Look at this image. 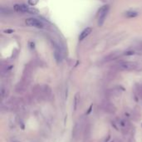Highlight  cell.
<instances>
[{
    "instance_id": "6da1fadb",
    "label": "cell",
    "mask_w": 142,
    "mask_h": 142,
    "mask_svg": "<svg viewBox=\"0 0 142 142\" xmlns=\"http://www.w3.org/2000/svg\"><path fill=\"white\" fill-rule=\"evenodd\" d=\"M140 67H141L139 63L135 61H121L117 65L118 69L123 71H134L139 70Z\"/></svg>"
},
{
    "instance_id": "7a4b0ae2",
    "label": "cell",
    "mask_w": 142,
    "mask_h": 142,
    "mask_svg": "<svg viewBox=\"0 0 142 142\" xmlns=\"http://www.w3.org/2000/svg\"><path fill=\"white\" fill-rule=\"evenodd\" d=\"M108 10H109V6L107 5L102 7V8L100 9L99 17H98V25H99V26H102L103 23H104L105 19H106V15H107V13H108Z\"/></svg>"
},
{
    "instance_id": "3957f363",
    "label": "cell",
    "mask_w": 142,
    "mask_h": 142,
    "mask_svg": "<svg viewBox=\"0 0 142 142\" xmlns=\"http://www.w3.org/2000/svg\"><path fill=\"white\" fill-rule=\"evenodd\" d=\"M25 23H26L27 26L29 27H37V28H43L44 27V25L41 21H39L37 18H27V19L25 21Z\"/></svg>"
},
{
    "instance_id": "277c9868",
    "label": "cell",
    "mask_w": 142,
    "mask_h": 142,
    "mask_svg": "<svg viewBox=\"0 0 142 142\" xmlns=\"http://www.w3.org/2000/svg\"><path fill=\"white\" fill-rule=\"evenodd\" d=\"M14 10L18 13H37V10L33 8H30L28 7L25 6V5H17L14 6Z\"/></svg>"
},
{
    "instance_id": "5b68a950",
    "label": "cell",
    "mask_w": 142,
    "mask_h": 142,
    "mask_svg": "<svg viewBox=\"0 0 142 142\" xmlns=\"http://www.w3.org/2000/svg\"><path fill=\"white\" fill-rule=\"evenodd\" d=\"M102 109L104 110V111H106V112H107V113H110V114L115 113L116 111V106L110 102H104L103 103Z\"/></svg>"
},
{
    "instance_id": "8992f818",
    "label": "cell",
    "mask_w": 142,
    "mask_h": 142,
    "mask_svg": "<svg viewBox=\"0 0 142 142\" xmlns=\"http://www.w3.org/2000/svg\"><path fill=\"white\" fill-rule=\"evenodd\" d=\"M81 128L82 127H81V122H77V123H76L75 126L73 127V130H72V137H73V138H77V137L79 136Z\"/></svg>"
},
{
    "instance_id": "52a82bcc",
    "label": "cell",
    "mask_w": 142,
    "mask_h": 142,
    "mask_svg": "<svg viewBox=\"0 0 142 142\" xmlns=\"http://www.w3.org/2000/svg\"><path fill=\"white\" fill-rule=\"evenodd\" d=\"M91 32H92V28H91V27H86V28L85 29L84 31H82V33L80 34V36H79V40H80V41L83 40L84 38H86V37L89 35V34L91 33Z\"/></svg>"
},
{
    "instance_id": "ba28073f",
    "label": "cell",
    "mask_w": 142,
    "mask_h": 142,
    "mask_svg": "<svg viewBox=\"0 0 142 142\" xmlns=\"http://www.w3.org/2000/svg\"><path fill=\"white\" fill-rule=\"evenodd\" d=\"M55 58L58 61H61V59H62V55H61V52L60 48L58 47V46H55V53H54Z\"/></svg>"
},
{
    "instance_id": "9c48e42d",
    "label": "cell",
    "mask_w": 142,
    "mask_h": 142,
    "mask_svg": "<svg viewBox=\"0 0 142 142\" xmlns=\"http://www.w3.org/2000/svg\"><path fill=\"white\" fill-rule=\"evenodd\" d=\"M25 88H26L25 84L20 83V84H18L17 86H16V91H17L18 93H22V92H24V91H25Z\"/></svg>"
},
{
    "instance_id": "30bf717a",
    "label": "cell",
    "mask_w": 142,
    "mask_h": 142,
    "mask_svg": "<svg viewBox=\"0 0 142 142\" xmlns=\"http://www.w3.org/2000/svg\"><path fill=\"white\" fill-rule=\"evenodd\" d=\"M79 102H80V95L79 93H77L74 97V111H77Z\"/></svg>"
},
{
    "instance_id": "8fae6325",
    "label": "cell",
    "mask_w": 142,
    "mask_h": 142,
    "mask_svg": "<svg viewBox=\"0 0 142 142\" xmlns=\"http://www.w3.org/2000/svg\"><path fill=\"white\" fill-rule=\"evenodd\" d=\"M138 15V13L135 12V11H128V12L125 13V16L127 18H135Z\"/></svg>"
},
{
    "instance_id": "7c38bea8",
    "label": "cell",
    "mask_w": 142,
    "mask_h": 142,
    "mask_svg": "<svg viewBox=\"0 0 142 142\" xmlns=\"http://www.w3.org/2000/svg\"><path fill=\"white\" fill-rule=\"evenodd\" d=\"M117 58H118V55L116 53H113V52H112V53L110 54L106 59H107L106 61H111V60H113V59H116Z\"/></svg>"
},
{
    "instance_id": "4fadbf2b",
    "label": "cell",
    "mask_w": 142,
    "mask_h": 142,
    "mask_svg": "<svg viewBox=\"0 0 142 142\" xmlns=\"http://www.w3.org/2000/svg\"><path fill=\"white\" fill-rule=\"evenodd\" d=\"M90 134H91V128L89 125L86 127L85 129V138H89L90 137Z\"/></svg>"
},
{
    "instance_id": "5bb4252c",
    "label": "cell",
    "mask_w": 142,
    "mask_h": 142,
    "mask_svg": "<svg viewBox=\"0 0 142 142\" xmlns=\"http://www.w3.org/2000/svg\"><path fill=\"white\" fill-rule=\"evenodd\" d=\"M38 3V0H28V3L31 6H35Z\"/></svg>"
},
{
    "instance_id": "9a60e30c",
    "label": "cell",
    "mask_w": 142,
    "mask_h": 142,
    "mask_svg": "<svg viewBox=\"0 0 142 142\" xmlns=\"http://www.w3.org/2000/svg\"><path fill=\"white\" fill-rule=\"evenodd\" d=\"M4 33H8V34H10V33H13V29H8V30H4Z\"/></svg>"
},
{
    "instance_id": "2e32d148",
    "label": "cell",
    "mask_w": 142,
    "mask_h": 142,
    "mask_svg": "<svg viewBox=\"0 0 142 142\" xmlns=\"http://www.w3.org/2000/svg\"><path fill=\"white\" fill-rule=\"evenodd\" d=\"M91 109H92V106H90V108H89L88 111L86 112V114H89V113H90V112L91 111Z\"/></svg>"
},
{
    "instance_id": "e0dca14e",
    "label": "cell",
    "mask_w": 142,
    "mask_h": 142,
    "mask_svg": "<svg viewBox=\"0 0 142 142\" xmlns=\"http://www.w3.org/2000/svg\"><path fill=\"white\" fill-rule=\"evenodd\" d=\"M13 142H20V141H13Z\"/></svg>"
},
{
    "instance_id": "ac0fdd59",
    "label": "cell",
    "mask_w": 142,
    "mask_h": 142,
    "mask_svg": "<svg viewBox=\"0 0 142 142\" xmlns=\"http://www.w3.org/2000/svg\"><path fill=\"white\" fill-rule=\"evenodd\" d=\"M111 142H113V141H111Z\"/></svg>"
}]
</instances>
